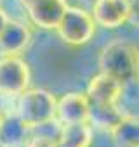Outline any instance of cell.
I'll use <instances>...</instances> for the list:
<instances>
[{
  "label": "cell",
  "mask_w": 139,
  "mask_h": 147,
  "mask_svg": "<svg viewBox=\"0 0 139 147\" xmlns=\"http://www.w3.org/2000/svg\"><path fill=\"white\" fill-rule=\"evenodd\" d=\"M31 42V31L26 23L12 21L5 24L0 33V54L2 55H19L23 54Z\"/></svg>",
  "instance_id": "cell-9"
},
{
  "label": "cell",
  "mask_w": 139,
  "mask_h": 147,
  "mask_svg": "<svg viewBox=\"0 0 139 147\" xmlns=\"http://www.w3.org/2000/svg\"><path fill=\"white\" fill-rule=\"evenodd\" d=\"M122 94L123 85L106 73H99L92 76L85 92L91 102V109H118Z\"/></svg>",
  "instance_id": "cell-5"
},
{
  "label": "cell",
  "mask_w": 139,
  "mask_h": 147,
  "mask_svg": "<svg viewBox=\"0 0 139 147\" xmlns=\"http://www.w3.org/2000/svg\"><path fill=\"white\" fill-rule=\"evenodd\" d=\"M68 7L66 0H33L26 5V11L35 26L42 30H56Z\"/></svg>",
  "instance_id": "cell-7"
},
{
  "label": "cell",
  "mask_w": 139,
  "mask_h": 147,
  "mask_svg": "<svg viewBox=\"0 0 139 147\" xmlns=\"http://www.w3.org/2000/svg\"><path fill=\"white\" fill-rule=\"evenodd\" d=\"M2 121H4V114H2V111H0V125H2Z\"/></svg>",
  "instance_id": "cell-16"
},
{
  "label": "cell",
  "mask_w": 139,
  "mask_h": 147,
  "mask_svg": "<svg viewBox=\"0 0 139 147\" xmlns=\"http://www.w3.org/2000/svg\"><path fill=\"white\" fill-rule=\"evenodd\" d=\"M96 28L97 26L91 12L80 7H68L56 30L64 43L73 47H82L94 38Z\"/></svg>",
  "instance_id": "cell-3"
},
{
  "label": "cell",
  "mask_w": 139,
  "mask_h": 147,
  "mask_svg": "<svg viewBox=\"0 0 139 147\" xmlns=\"http://www.w3.org/2000/svg\"><path fill=\"white\" fill-rule=\"evenodd\" d=\"M99 69L122 85L134 82L137 76V49L125 40L106 43L99 52Z\"/></svg>",
  "instance_id": "cell-1"
},
{
  "label": "cell",
  "mask_w": 139,
  "mask_h": 147,
  "mask_svg": "<svg viewBox=\"0 0 139 147\" xmlns=\"http://www.w3.org/2000/svg\"><path fill=\"white\" fill-rule=\"evenodd\" d=\"M94 130L91 121L63 123L57 137L59 147H92Z\"/></svg>",
  "instance_id": "cell-10"
},
{
  "label": "cell",
  "mask_w": 139,
  "mask_h": 147,
  "mask_svg": "<svg viewBox=\"0 0 139 147\" xmlns=\"http://www.w3.org/2000/svg\"><path fill=\"white\" fill-rule=\"evenodd\" d=\"M91 102L82 92H68L59 100H56V118L63 123L89 121Z\"/></svg>",
  "instance_id": "cell-8"
},
{
  "label": "cell",
  "mask_w": 139,
  "mask_h": 147,
  "mask_svg": "<svg viewBox=\"0 0 139 147\" xmlns=\"http://www.w3.org/2000/svg\"><path fill=\"white\" fill-rule=\"evenodd\" d=\"M26 131L28 128L23 125V121L16 114L4 116V121L0 125V145L2 147H23L28 138Z\"/></svg>",
  "instance_id": "cell-12"
},
{
  "label": "cell",
  "mask_w": 139,
  "mask_h": 147,
  "mask_svg": "<svg viewBox=\"0 0 139 147\" xmlns=\"http://www.w3.org/2000/svg\"><path fill=\"white\" fill-rule=\"evenodd\" d=\"M18 2H19V4H21L23 7H26V5H30V4L33 2V0H18Z\"/></svg>",
  "instance_id": "cell-15"
},
{
  "label": "cell",
  "mask_w": 139,
  "mask_h": 147,
  "mask_svg": "<svg viewBox=\"0 0 139 147\" xmlns=\"http://www.w3.org/2000/svg\"><path fill=\"white\" fill-rule=\"evenodd\" d=\"M23 147H59L57 140L49 135H35L31 138H26Z\"/></svg>",
  "instance_id": "cell-13"
},
{
  "label": "cell",
  "mask_w": 139,
  "mask_h": 147,
  "mask_svg": "<svg viewBox=\"0 0 139 147\" xmlns=\"http://www.w3.org/2000/svg\"><path fill=\"white\" fill-rule=\"evenodd\" d=\"M0 147H2V145H0Z\"/></svg>",
  "instance_id": "cell-17"
},
{
  "label": "cell",
  "mask_w": 139,
  "mask_h": 147,
  "mask_svg": "<svg viewBox=\"0 0 139 147\" xmlns=\"http://www.w3.org/2000/svg\"><path fill=\"white\" fill-rule=\"evenodd\" d=\"M31 71L25 59L19 55L0 57V95L18 97L30 87Z\"/></svg>",
  "instance_id": "cell-4"
},
{
  "label": "cell",
  "mask_w": 139,
  "mask_h": 147,
  "mask_svg": "<svg viewBox=\"0 0 139 147\" xmlns=\"http://www.w3.org/2000/svg\"><path fill=\"white\" fill-rule=\"evenodd\" d=\"M56 97L45 88H26L18 95L16 116L26 128H37L56 119Z\"/></svg>",
  "instance_id": "cell-2"
},
{
  "label": "cell",
  "mask_w": 139,
  "mask_h": 147,
  "mask_svg": "<svg viewBox=\"0 0 139 147\" xmlns=\"http://www.w3.org/2000/svg\"><path fill=\"white\" fill-rule=\"evenodd\" d=\"M110 135L115 147H137V118L122 116L110 128Z\"/></svg>",
  "instance_id": "cell-11"
},
{
  "label": "cell",
  "mask_w": 139,
  "mask_h": 147,
  "mask_svg": "<svg viewBox=\"0 0 139 147\" xmlns=\"http://www.w3.org/2000/svg\"><path fill=\"white\" fill-rule=\"evenodd\" d=\"M9 19H11V18L7 16V12H5L2 7H0V33H2V30H4V28H5V24L9 23Z\"/></svg>",
  "instance_id": "cell-14"
},
{
  "label": "cell",
  "mask_w": 139,
  "mask_h": 147,
  "mask_svg": "<svg viewBox=\"0 0 139 147\" xmlns=\"http://www.w3.org/2000/svg\"><path fill=\"white\" fill-rule=\"evenodd\" d=\"M91 16L96 26L104 30L122 28L132 16L130 0H94Z\"/></svg>",
  "instance_id": "cell-6"
}]
</instances>
